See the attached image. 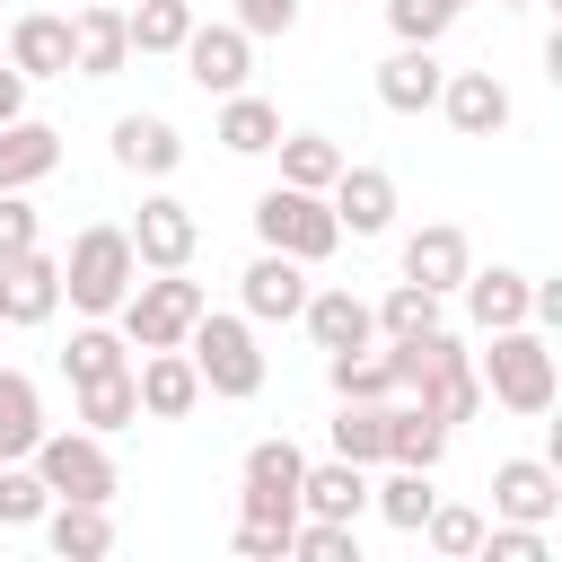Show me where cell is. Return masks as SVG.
Segmentation results:
<instances>
[{
	"label": "cell",
	"mask_w": 562,
	"mask_h": 562,
	"mask_svg": "<svg viewBox=\"0 0 562 562\" xmlns=\"http://www.w3.org/2000/svg\"><path fill=\"white\" fill-rule=\"evenodd\" d=\"M325 386H334V395H351V404H386V395H395V360H386V342L325 351Z\"/></svg>",
	"instance_id": "obj_30"
},
{
	"label": "cell",
	"mask_w": 562,
	"mask_h": 562,
	"mask_svg": "<svg viewBox=\"0 0 562 562\" xmlns=\"http://www.w3.org/2000/svg\"><path fill=\"white\" fill-rule=\"evenodd\" d=\"M246 562H290V527H263V518H237V536H228Z\"/></svg>",
	"instance_id": "obj_44"
},
{
	"label": "cell",
	"mask_w": 562,
	"mask_h": 562,
	"mask_svg": "<svg viewBox=\"0 0 562 562\" xmlns=\"http://www.w3.org/2000/svg\"><path fill=\"white\" fill-rule=\"evenodd\" d=\"M26 246H44V220H35L26 193H0V263H18Z\"/></svg>",
	"instance_id": "obj_43"
},
{
	"label": "cell",
	"mask_w": 562,
	"mask_h": 562,
	"mask_svg": "<svg viewBox=\"0 0 562 562\" xmlns=\"http://www.w3.org/2000/svg\"><path fill=\"white\" fill-rule=\"evenodd\" d=\"M369 325H378V342H413V334L448 325V299H439V290H422V281H395V290L369 307Z\"/></svg>",
	"instance_id": "obj_32"
},
{
	"label": "cell",
	"mask_w": 562,
	"mask_h": 562,
	"mask_svg": "<svg viewBox=\"0 0 562 562\" xmlns=\"http://www.w3.org/2000/svg\"><path fill=\"white\" fill-rule=\"evenodd\" d=\"M26 465L44 474V492H53V501H114V492H123L114 448H105L97 430H79V422H70V430H44Z\"/></svg>",
	"instance_id": "obj_7"
},
{
	"label": "cell",
	"mask_w": 562,
	"mask_h": 562,
	"mask_svg": "<svg viewBox=\"0 0 562 562\" xmlns=\"http://www.w3.org/2000/svg\"><path fill=\"white\" fill-rule=\"evenodd\" d=\"M114 369H132V342H123L114 316H88V325L70 334V351H61V378L79 386V378H114Z\"/></svg>",
	"instance_id": "obj_33"
},
{
	"label": "cell",
	"mask_w": 562,
	"mask_h": 562,
	"mask_svg": "<svg viewBox=\"0 0 562 562\" xmlns=\"http://www.w3.org/2000/svg\"><path fill=\"white\" fill-rule=\"evenodd\" d=\"M439 457H448V422H430L413 395H404V404L386 395V465H422V474H439Z\"/></svg>",
	"instance_id": "obj_29"
},
{
	"label": "cell",
	"mask_w": 562,
	"mask_h": 562,
	"mask_svg": "<svg viewBox=\"0 0 562 562\" xmlns=\"http://www.w3.org/2000/svg\"><path fill=\"white\" fill-rule=\"evenodd\" d=\"M184 351H193V369H202V395H228V404H246V395H263V342H255V316L237 307H202L193 316V334H184Z\"/></svg>",
	"instance_id": "obj_4"
},
{
	"label": "cell",
	"mask_w": 562,
	"mask_h": 562,
	"mask_svg": "<svg viewBox=\"0 0 562 562\" xmlns=\"http://www.w3.org/2000/svg\"><path fill=\"white\" fill-rule=\"evenodd\" d=\"M299 474H307V448L299 439H255L246 465H237V518L299 527Z\"/></svg>",
	"instance_id": "obj_8"
},
{
	"label": "cell",
	"mask_w": 562,
	"mask_h": 562,
	"mask_svg": "<svg viewBox=\"0 0 562 562\" xmlns=\"http://www.w3.org/2000/svg\"><path fill=\"white\" fill-rule=\"evenodd\" d=\"M61 316V255L26 246L18 263H0V325H53Z\"/></svg>",
	"instance_id": "obj_15"
},
{
	"label": "cell",
	"mask_w": 562,
	"mask_h": 562,
	"mask_svg": "<svg viewBox=\"0 0 562 562\" xmlns=\"http://www.w3.org/2000/svg\"><path fill=\"white\" fill-rule=\"evenodd\" d=\"M272 158H281V184H299V193H325V184L342 176V149H334L325 132H281Z\"/></svg>",
	"instance_id": "obj_35"
},
{
	"label": "cell",
	"mask_w": 562,
	"mask_h": 562,
	"mask_svg": "<svg viewBox=\"0 0 562 562\" xmlns=\"http://www.w3.org/2000/svg\"><path fill=\"white\" fill-rule=\"evenodd\" d=\"M386 26H395V44H439L457 18H448L439 0H386Z\"/></svg>",
	"instance_id": "obj_42"
},
{
	"label": "cell",
	"mask_w": 562,
	"mask_h": 562,
	"mask_svg": "<svg viewBox=\"0 0 562 562\" xmlns=\"http://www.w3.org/2000/svg\"><path fill=\"white\" fill-rule=\"evenodd\" d=\"M439 9H448V18H465V9H474V0H439Z\"/></svg>",
	"instance_id": "obj_47"
},
{
	"label": "cell",
	"mask_w": 562,
	"mask_h": 562,
	"mask_svg": "<svg viewBox=\"0 0 562 562\" xmlns=\"http://www.w3.org/2000/svg\"><path fill=\"white\" fill-rule=\"evenodd\" d=\"M26 114V70H9V53H0V123H18Z\"/></svg>",
	"instance_id": "obj_46"
},
{
	"label": "cell",
	"mask_w": 562,
	"mask_h": 562,
	"mask_svg": "<svg viewBox=\"0 0 562 562\" xmlns=\"http://www.w3.org/2000/svg\"><path fill=\"white\" fill-rule=\"evenodd\" d=\"M44 430H53V422H44L35 378H26V369H0V465H9V457H35Z\"/></svg>",
	"instance_id": "obj_31"
},
{
	"label": "cell",
	"mask_w": 562,
	"mask_h": 562,
	"mask_svg": "<svg viewBox=\"0 0 562 562\" xmlns=\"http://www.w3.org/2000/svg\"><path fill=\"white\" fill-rule=\"evenodd\" d=\"M70 422H79V430H97V439H114V430H132V422H140V395H132V369H114V378H79V386H70Z\"/></svg>",
	"instance_id": "obj_28"
},
{
	"label": "cell",
	"mask_w": 562,
	"mask_h": 562,
	"mask_svg": "<svg viewBox=\"0 0 562 562\" xmlns=\"http://www.w3.org/2000/svg\"><path fill=\"white\" fill-rule=\"evenodd\" d=\"M132 61V35H123V9L114 0H88L70 18V79H114Z\"/></svg>",
	"instance_id": "obj_20"
},
{
	"label": "cell",
	"mask_w": 562,
	"mask_h": 562,
	"mask_svg": "<svg viewBox=\"0 0 562 562\" xmlns=\"http://www.w3.org/2000/svg\"><path fill=\"white\" fill-rule=\"evenodd\" d=\"M53 167H61V132H53V123H35V114L0 123V193H26V184H44Z\"/></svg>",
	"instance_id": "obj_26"
},
{
	"label": "cell",
	"mask_w": 562,
	"mask_h": 562,
	"mask_svg": "<svg viewBox=\"0 0 562 562\" xmlns=\"http://www.w3.org/2000/svg\"><path fill=\"white\" fill-rule=\"evenodd\" d=\"M299 325H307V342H316V351L378 342V325H369V299H360L351 281H307V307H299Z\"/></svg>",
	"instance_id": "obj_18"
},
{
	"label": "cell",
	"mask_w": 562,
	"mask_h": 562,
	"mask_svg": "<svg viewBox=\"0 0 562 562\" xmlns=\"http://www.w3.org/2000/svg\"><path fill=\"white\" fill-rule=\"evenodd\" d=\"M439 44H395L386 61H378V105L386 114H430L439 105Z\"/></svg>",
	"instance_id": "obj_21"
},
{
	"label": "cell",
	"mask_w": 562,
	"mask_h": 562,
	"mask_svg": "<svg viewBox=\"0 0 562 562\" xmlns=\"http://www.w3.org/2000/svg\"><path fill=\"white\" fill-rule=\"evenodd\" d=\"M386 360H395V395H413L430 422H474L483 413V378H474V351L448 334V325H430V334H413V342H386Z\"/></svg>",
	"instance_id": "obj_1"
},
{
	"label": "cell",
	"mask_w": 562,
	"mask_h": 562,
	"mask_svg": "<svg viewBox=\"0 0 562 562\" xmlns=\"http://www.w3.org/2000/svg\"><path fill=\"white\" fill-rule=\"evenodd\" d=\"M0 53H9V70H26V79H70V18L26 9V18L0 26Z\"/></svg>",
	"instance_id": "obj_19"
},
{
	"label": "cell",
	"mask_w": 562,
	"mask_h": 562,
	"mask_svg": "<svg viewBox=\"0 0 562 562\" xmlns=\"http://www.w3.org/2000/svg\"><path fill=\"white\" fill-rule=\"evenodd\" d=\"M132 395H140V422H184V413L202 404L193 351H184V342H176V351H140V360H132Z\"/></svg>",
	"instance_id": "obj_14"
},
{
	"label": "cell",
	"mask_w": 562,
	"mask_h": 562,
	"mask_svg": "<svg viewBox=\"0 0 562 562\" xmlns=\"http://www.w3.org/2000/svg\"><path fill=\"white\" fill-rule=\"evenodd\" d=\"M44 509H53V492H44V474H35L26 457H9V465H0V527H35Z\"/></svg>",
	"instance_id": "obj_39"
},
{
	"label": "cell",
	"mask_w": 562,
	"mask_h": 562,
	"mask_svg": "<svg viewBox=\"0 0 562 562\" xmlns=\"http://www.w3.org/2000/svg\"><path fill=\"white\" fill-rule=\"evenodd\" d=\"M325 202H334L342 237H386V228H395V176H386V167H351V158H342V176L325 184Z\"/></svg>",
	"instance_id": "obj_16"
},
{
	"label": "cell",
	"mask_w": 562,
	"mask_h": 562,
	"mask_svg": "<svg viewBox=\"0 0 562 562\" xmlns=\"http://www.w3.org/2000/svg\"><path fill=\"white\" fill-rule=\"evenodd\" d=\"M114 167L123 176H176L184 167V132L167 123V114H114Z\"/></svg>",
	"instance_id": "obj_22"
},
{
	"label": "cell",
	"mask_w": 562,
	"mask_h": 562,
	"mask_svg": "<svg viewBox=\"0 0 562 562\" xmlns=\"http://www.w3.org/2000/svg\"><path fill=\"white\" fill-rule=\"evenodd\" d=\"M299 518H342V527H360V518H369V465H351V457L307 465V474H299Z\"/></svg>",
	"instance_id": "obj_24"
},
{
	"label": "cell",
	"mask_w": 562,
	"mask_h": 562,
	"mask_svg": "<svg viewBox=\"0 0 562 562\" xmlns=\"http://www.w3.org/2000/svg\"><path fill=\"white\" fill-rule=\"evenodd\" d=\"M123 35H132L140 61H149V53H176V44L193 35V0H132V9H123Z\"/></svg>",
	"instance_id": "obj_36"
},
{
	"label": "cell",
	"mask_w": 562,
	"mask_h": 562,
	"mask_svg": "<svg viewBox=\"0 0 562 562\" xmlns=\"http://www.w3.org/2000/svg\"><path fill=\"white\" fill-rule=\"evenodd\" d=\"M342 413H334V457H351V465H386V404H351V395H334Z\"/></svg>",
	"instance_id": "obj_37"
},
{
	"label": "cell",
	"mask_w": 562,
	"mask_h": 562,
	"mask_svg": "<svg viewBox=\"0 0 562 562\" xmlns=\"http://www.w3.org/2000/svg\"><path fill=\"white\" fill-rule=\"evenodd\" d=\"M483 562H553V544H544V527H518V518H483V544H474Z\"/></svg>",
	"instance_id": "obj_41"
},
{
	"label": "cell",
	"mask_w": 562,
	"mask_h": 562,
	"mask_svg": "<svg viewBox=\"0 0 562 562\" xmlns=\"http://www.w3.org/2000/svg\"><path fill=\"white\" fill-rule=\"evenodd\" d=\"M474 272V246H465V228L457 220H422L413 237H404V281H422V290H439V299H457V281Z\"/></svg>",
	"instance_id": "obj_17"
},
{
	"label": "cell",
	"mask_w": 562,
	"mask_h": 562,
	"mask_svg": "<svg viewBox=\"0 0 562 562\" xmlns=\"http://www.w3.org/2000/svg\"><path fill=\"white\" fill-rule=\"evenodd\" d=\"M114 9H132V0H114Z\"/></svg>",
	"instance_id": "obj_49"
},
{
	"label": "cell",
	"mask_w": 562,
	"mask_h": 562,
	"mask_svg": "<svg viewBox=\"0 0 562 562\" xmlns=\"http://www.w3.org/2000/svg\"><path fill=\"white\" fill-rule=\"evenodd\" d=\"M211 140H220L228 158H263V149L281 140V105H272V97H255V88H237V97H220Z\"/></svg>",
	"instance_id": "obj_27"
},
{
	"label": "cell",
	"mask_w": 562,
	"mask_h": 562,
	"mask_svg": "<svg viewBox=\"0 0 562 562\" xmlns=\"http://www.w3.org/2000/svg\"><path fill=\"white\" fill-rule=\"evenodd\" d=\"M492 518L553 527V518H562V465H553V457H501V465H492Z\"/></svg>",
	"instance_id": "obj_11"
},
{
	"label": "cell",
	"mask_w": 562,
	"mask_h": 562,
	"mask_svg": "<svg viewBox=\"0 0 562 562\" xmlns=\"http://www.w3.org/2000/svg\"><path fill=\"white\" fill-rule=\"evenodd\" d=\"M237 26L263 44V35H290L299 26V0H237Z\"/></svg>",
	"instance_id": "obj_45"
},
{
	"label": "cell",
	"mask_w": 562,
	"mask_h": 562,
	"mask_svg": "<svg viewBox=\"0 0 562 562\" xmlns=\"http://www.w3.org/2000/svg\"><path fill=\"white\" fill-rule=\"evenodd\" d=\"M492 9H536V0H492Z\"/></svg>",
	"instance_id": "obj_48"
},
{
	"label": "cell",
	"mask_w": 562,
	"mask_h": 562,
	"mask_svg": "<svg viewBox=\"0 0 562 562\" xmlns=\"http://www.w3.org/2000/svg\"><path fill=\"white\" fill-rule=\"evenodd\" d=\"M457 299H465V316H474L483 334H501V325H527V307H536V272L492 263V272H465Z\"/></svg>",
	"instance_id": "obj_23"
},
{
	"label": "cell",
	"mask_w": 562,
	"mask_h": 562,
	"mask_svg": "<svg viewBox=\"0 0 562 562\" xmlns=\"http://www.w3.org/2000/svg\"><path fill=\"white\" fill-rule=\"evenodd\" d=\"M123 237H132L140 272H184L193 246H202V220H193V202H176V193H140V211H132Z\"/></svg>",
	"instance_id": "obj_10"
},
{
	"label": "cell",
	"mask_w": 562,
	"mask_h": 562,
	"mask_svg": "<svg viewBox=\"0 0 562 562\" xmlns=\"http://www.w3.org/2000/svg\"><path fill=\"white\" fill-rule=\"evenodd\" d=\"M492 351L474 360V378H483V404H501V413H518V422H536V413H553V395H562V369H553V342H544V325H501V334H483Z\"/></svg>",
	"instance_id": "obj_2"
},
{
	"label": "cell",
	"mask_w": 562,
	"mask_h": 562,
	"mask_svg": "<svg viewBox=\"0 0 562 562\" xmlns=\"http://www.w3.org/2000/svg\"><path fill=\"white\" fill-rule=\"evenodd\" d=\"M255 237H263V246H281V255H299V263H325V255L342 246V220H334V202H325V193L263 184V193H255Z\"/></svg>",
	"instance_id": "obj_6"
},
{
	"label": "cell",
	"mask_w": 562,
	"mask_h": 562,
	"mask_svg": "<svg viewBox=\"0 0 562 562\" xmlns=\"http://www.w3.org/2000/svg\"><path fill=\"white\" fill-rule=\"evenodd\" d=\"M422 544H430L439 562H474V544H483V509H465V501H430Z\"/></svg>",
	"instance_id": "obj_38"
},
{
	"label": "cell",
	"mask_w": 562,
	"mask_h": 562,
	"mask_svg": "<svg viewBox=\"0 0 562 562\" xmlns=\"http://www.w3.org/2000/svg\"><path fill=\"white\" fill-rule=\"evenodd\" d=\"M176 61H184V79L202 88V97H237L246 79H255V35L228 18V26H202L193 18V35L176 44Z\"/></svg>",
	"instance_id": "obj_9"
},
{
	"label": "cell",
	"mask_w": 562,
	"mask_h": 562,
	"mask_svg": "<svg viewBox=\"0 0 562 562\" xmlns=\"http://www.w3.org/2000/svg\"><path fill=\"white\" fill-rule=\"evenodd\" d=\"M290 553H299V562H360V527H342V518H299V527H290Z\"/></svg>",
	"instance_id": "obj_40"
},
{
	"label": "cell",
	"mask_w": 562,
	"mask_h": 562,
	"mask_svg": "<svg viewBox=\"0 0 562 562\" xmlns=\"http://www.w3.org/2000/svg\"><path fill=\"white\" fill-rule=\"evenodd\" d=\"M430 501H439V492H430V474H422V465H386V483H369V509H378L395 536H422Z\"/></svg>",
	"instance_id": "obj_34"
},
{
	"label": "cell",
	"mask_w": 562,
	"mask_h": 562,
	"mask_svg": "<svg viewBox=\"0 0 562 562\" xmlns=\"http://www.w3.org/2000/svg\"><path fill=\"white\" fill-rule=\"evenodd\" d=\"M237 307H246L255 325H290V316L307 307V263L281 255V246H263V255L237 272Z\"/></svg>",
	"instance_id": "obj_13"
},
{
	"label": "cell",
	"mask_w": 562,
	"mask_h": 562,
	"mask_svg": "<svg viewBox=\"0 0 562 562\" xmlns=\"http://www.w3.org/2000/svg\"><path fill=\"white\" fill-rule=\"evenodd\" d=\"M132 281H140V255H132V237H123L114 220H88V228L70 237V255H61V299H70L79 316H114Z\"/></svg>",
	"instance_id": "obj_3"
},
{
	"label": "cell",
	"mask_w": 562,
	"mask_h": 562,
	"mask_svg": "<svg viewBox=\"0 0 562 562\" xmlns=\"http://www.w3.org/2000/svg\"><path fill=\"white\" fill-rule=\"evenodd\" d=\"M439 114H448L457 140H501L518 105H509V88H501L492 70H448V79H439Z\"/></svg>",
	"instance_id": "obj_12"
},
{
	"label": "cell",
	"mask_w": 562,
	"mask_h": 562,
	"mask_svg": "<svg viewBox=\"0 0 562 562\" xmlns=\"http://www.w3.org/2000/svg\"><path fill=\"white\" fill-rule=\"evenodd\" d=\"M211 307V290L202 281H184V272H149V281H132L123 290V307H114V325H123V342L132 351H176L184 334H193V316Z\"/></svg>",
	"instance_id": "obj_5"
},
{
	"label": "cell",
	"mask_w": 562,
	"mask_h": 562,
	"mask_svg": "<svg viewBox=\"0 0 562 562\" xmlns=\"http://www.w3.org/2000/svg\"><path fill=\"white\" fill-rule=\"evenodd\" d=\"M35 527H44V544H53L61 562H97V553H114V501H53Z\"/></svg>",
	"instance_id": "obj_25"
}]
</instances>
